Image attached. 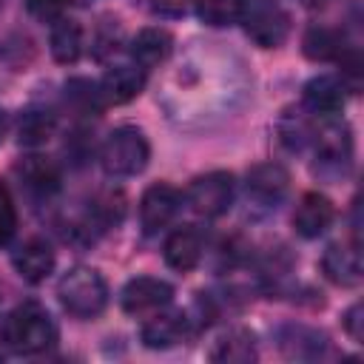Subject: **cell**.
<instances>
[{"label":"cell","instance_id":"cell-1","mask_svg":"<svg viewBox=\"0 0 364 364\" xmlns=\"http://www.w3.org/2000/svg\"><path fill=\"white\" fill-rule=\"evenodd\" d=\"M3 341L20 355H37L54 347L57 324L40 301H23L3 318Z\"/></svg>","mask_w":364,"mask_h":364},{"label":"cell","instance_id":"cell-2","mask_svg":"<svg viewBox=\"0 0 364 364\" xmlns=\"http://www.w3.org/2000/svg\"><path fill=\"white\" fill-rule=\"evenodd\" d=\"M57 299L65 313L77 318H94L105 310L108 301V284L94 267H71L57 282Z\"/></svg>","mask_w":364,"mask_h":364},{"label":"cell","instance_id":"cell-3","mask_svg":"<svg viewBox=\"0 0 364 364\" xmlns=\"http://www.w3.org/2000/svg\"><path fill=\"white\" fill-rule=\"evenodd\" d=\"M148 159H151V145L145 134L134 125L114 128L100 148V162L108 176H136L139 171H145Z\"/></svg>","mask_w":364,"mask_h":364},{"label":"cell","instance_id":"cell-4","mask_svg":"<svg viewBox=\"0 0 364 364\" xmlns=\"http://www.w3.org/2000/svg\"><path fill=\"white\" fill-rule=\"evenodd\" d=\"M313 142H316V173L327 182H336L338 176H344L350 171V162H353V134L347 128V122H324L316 134H313Z\"/></svg>","mask_w":364,"mask_h":364},{"label":"cell","instance_id":"cell-5","mask_svg":"<svg viewBox=\"0 0 364 364\" xmlns=\"http://www.w3.org/2000/svg\"><path fill=\"white\" fill-rule=\"evenodd\" d=\"M239 20L245 23L247 37L262 48H273L284 43L290 31V17L276 0H242Z\"/></svg>","mask_w":364,"mask_h":364},{"label":"cell","instance_id":"cell-6","mask_svg":"<svg viewBox=\"0 0 364 364\" xmlns=\"http://www.w3.org/2000/svg\"><path fill=\"white\" fill-rule=\"evenodd\" d=\"M185 202L193 213H199L205 219L222 216L233 202V173L210 171V173L196 176L185 191Z\"/></svg>","mask_w":364,"mask_h":364},{"label":"cell","instance_id":"cell-7","mask_svg":"<svg viewBox=\"0 0 364 364\" xmlns=\"http://www.w3.org/2000/svg\"><path fill=\"white\" fill-rule=\"evenodd\" d=\"M182 205V193L168 185V182H156L151 185L142 199H139V225H142V233L145 236H154L159 230H165L171 225V219L176 216Z\"/></svg>","mask_w":364,"mask_h":364},{"label":"cell","instance_id":"cell-8","mask_svg":"<svg viewBox=\"0 0 364 364\" xmlns=\"http://www.w3.org/2000/svg\"><path fill=\"white\" fill-rule=\"evenodd\" d=\"M245 191L259 208H276L290 191V173L279 162H259L247 171Z\"/></svg>","mask_w":364,"mask_h":364},{"label":"cell","instance_id":"cell-9","mask_svg":"<svg viewBox=\"0 0 364 364\" xmlns=\"http://www.w3.org/2000/svg\"><path fill=\"white\" fill-rule=\"evenodd\" d=\"M171 299H173V287L165 279H156V276H136L119 293V304L131 316L162 310Z\"/></svg>","mask_w":364,"mask_h":364},{"label":"cell","instance_id":"cell-10","mask_svg":"<svg viewBox=\"0 0 364 364\" xmlns=\"http://www.w3.org/2000/svg\"><path fill=\"white\" fill-rule=\"evenodd\" d=\"M188 330H191V318L185 313L171 310V313H156L154 318H148L139 330V338L151 350H171L188 338Z\"/></svg>","mask_w":364,"mask_h":364},{"label":"cell","instance_id":"cell-11","mask_svg":"<svg viewBox=\"0 0 364 364\" xmlns=\"http://www.w3.org/2000/svg\"><path fill=\"white\" fill-rule=\"evenodd\" d=\"M304 105L313 111V114H324V117H333L344 108L347 102V82L341 77H333V74H318L313 80H307L304 91Z\"/></svg>","mask_w":364,"mask_h":364},{"label":"cell","instance_id":"cell-12","mask_svg":"<svg viewBox=\"0 0 364 364\" xmlns=\"http://www.w3.org/2000/svg\"><path fill=\"white\" fill-rule=\"evenodd\" d=\"M14 173L20 179V185L31 193V196H54L60 191V171L51 159L46 156H23L17 165H14Z\"/></svg>","mask_w":364,"mask_h":364},{"label":"cell","instance_id":"cell-13","mask_svg":"<svg viewBox=\"0 0 364 364\" xmlns=\"http://www.w3.org/2000/svg\"><path fill=\"white\" fill-rule=\"evenodd\" d=\"M333 216H336V210H333V202L327 196H321V193H304L301 202L293 210V228H296L299 236L316 239V236H321L330 228Z\"/></svg>","mask_w":364,"mask_h":364},{"label":"cell","instance_id":"cell-14","mask_svg":"<svg viewBox=\"0 0 364 364\" xmlns=\"http://www.w3.org/2000/svg\"><path fill=\"white\" fill-rule=\"evenodd\" d=\"M11 264L26 282L37 284V282L48 279V273L54 270V250L46 239H28L14 250Z\"/></svg>","mask_w":364,"mask_h":364},{"label":"cell","instance_id":"cell-15","mask_svg":"<svg viewBox=\"0 0 364 364\" xmlns=\"http://www.w3.org/2000/svg\"><path fill=\"white\" fill-rule=\"evenodd\" d=\"M145 88V68H139L136 63L131 65H114L105 71L102 82H100V91H102V100L105 102H114V105H122V102H131L139 91Z\"/></svg>","mask_w":364,"mask_h":364},{"label":"cell","instance_id":"cell-16","mask_svg":"<svg viewBox=\"0 0 364 364\" xmlns=\"http://www.w3.org/2000/svg\"><path fill=\"white\" fill-rule=\"evenodd\" d=\"M199 259H202V233L193 225H182L165 239L168 267H173L179 273H188L199 264Z\"/></svg>","mask_w":364,"mask_h":364},{"label":"cell","instance_id":"cell-17","mask_svg":"<svg viewBox=\"0 0 364 364\" xmlns=\"http://www.w3.org/2000/svg\"><path fill=\"white\" fill-rule=\"evenodd\" d=\"M321 270L333 284L355 287L361 282V253H358V247L330 245L321 256Z\"/></svg>","mask_w":364,"mask_h":364},{"label":"cell","instance_id":"cell-18","mask_svg":"<svg viewBox=\"0 0 364 364\" xmlns=\"http://www.w3.org/2000/svg\"><path fill=\"white\" fill-rule=\"evenodd\" d=\"M208 358L222 361V364H250V361H256V338L250 330L233 327L213 341Z\"/></svg>","mask_w":364,"mask_h":364},{"label":"cell","instance_id":"cell-19","mask_svg":"<svg viewBox=\"0 0 364 364\" xmlns=\"http://www.w3.org/2000/svg\"><path fill=\"white\" fill-rule=\"evenodd\" d=\"M173 40L165 28H142L131 40V57L139 68H156L171 57Z\"/></svg>","mask_w":364,"mask_h":364},{"label":"cell","instance_id":"cell-20","mask_svg":"<svg viewBox=\"0 0 364 364\" xmlns=\"http://www.w3.org/2000/svg\"><path fill=\"white\" fill-rule=\"evenodd\" d=\"M301 48L310 60H318V63H327V60H338L347 46H344V37L341 31L336 28H327V26H313L307 28L304 40H301Z\"/></svg>","mask_w":364,"mask_h":364},{"label":"cell","instance_id":"cell-21","mask_svg":"<svg viewBox=\"0 0 364 364\" xmlns=\"http://www.w3.org/2000/svg\"><path fill=\"white\" fill-rule=\"evenodd\" d=\"M51 54L57 63H77V57L82 54V28L77 20H57L51 26V37H48Z\"/></svg>","mask_w":364,"mask_h":364},{"label":"cell","instance_id":"cell-22","mask_svg":"<svg viewBox=\"0 0 364 364\" xmlns=\"http://www.w3.org/2000/svg\"><path fill=\"white\" fill-rule=\"evenodd\" d=\"M327 347V336L310 327H284L282 330V350L293 358H316Z\"/></svg>","mask_w":364,"mask_h":364},{"label":"cell","instance_id":"cell-23","mask_svg":"<svg viewBox=\"0 0 364 364\" xmlns=\"http://www.w3.org/2000/svg\"><path fill=\"white\" fill-rule=\"evenodd\" d=\"M65 102L77 114H88V117H97L102 111V105H105L102 91H100V82L85 80V77H71L65 82Z\"/></svg>","mask_w":364,"mask_h":364},{"label":"cell","instance_id":"cell-24","mask_svg":"<svg viewBox=\"0 0 364 364\" xmlns=\"http://www.w3.org/2000/svg\"><path fill=\"white\" fill-rule=\"evenodd\" d=\"M196 14L208 26H233L242 17V0H196Z\"/></svg>","mask_w":364,"mask_h":364},{"label":"cell","instance_id":"cell-25","mask_svg":"<svg viewBox=\"0 0 364 364\" xmlns=\"http://www.w3.org/2000/svg\"><path fill=\"white\" fill-rule=\"evenodd\" d=\"M54 117L48 111H26L20 119V142L23 145H40L51 136Z\"/></svg>","mask_w":364,"mask_h":364},{"label":"cell","instance_id":"cell-26","mask_svg":"<svg viewBox=\"0 0 364 364\" xmlns=\"http://www.w3.org/2000/svg\"><path fill=\"white\" fill-rule=\"evenodd\" d=\"M313 128H310V122L296 111V114H284L282 117V122H279V136H282V142L290 148V151H301L307 142H313Z\"/></svg>","mask_w":364,"mask_h":364},{"label":"cell","instance_id":"cell-27","mask_svg":"<svg viewBox=\"0 0 364 364\" xmlns=\"http://www.w3.org/2000/svg\"><path fill=\"white\" fill-rule=\"evenodd\" d=\"M122 210H125L122 196L111 191V193H102V196L91 205V219H94L100 228H111V225H117V222L122 219Z\"/></svg>","mask_w":364,"mask_h":364},{"label":"cell","instance_id":"cell-28","mask_svg":"<svg viewBox=\"0 0 364 364\" xmlns=\"http://www.w3.org/2000/svg\"><path fill=\"white\" fill-rule=\"evenodd\" d=\"M14 230H17V210H14V202H11L9 188L0 182V247L9 245V239L14 236Z\"/></svg>","mask_w":364,"mask_h":364},{"label":"cell","instance_id":"cell-29","mask_svg":"<svg viewBox=\"0 0 364 364\" xmlns=\"http://www.w3.org/2000/svg\"><path fill=\"white\" fill-rule=\"evenodd\" d=\"M26 6L37 20H57L65 0H26Z\"/></svg>","mask_w":364,"mask_h":364},{"label":"cell","instance_id":"cell-30","mask_svg":"<svg viewBox=\"0 0 364 364\" xmlns=\"http://www.w3.org/2000/svg\"><path fill=\"white\" fill-rule=\"evenodd\" d=\"M154 11L156 14H165V17H179L185 11H191V6H196V0H151Z\"/></svg>","mask_w":364,"mask_h":364},{"label":"cell","instance_id":"cell-31","mask_svg":"<svg viewBox=\"0 0 364 364\" xmlns=\"http://www.w3.org/2000/svg\"><path fill=\"white\" fill-rule=\"evenodd\" d=\"M361 304H353L347 313H344V327H347V333L355 338V341H361V336H364V330H361Z\"/></svg>","mask_w":364,"mask_h":364},{"label":"cell","instance_id":"cell-32","mask_svg":"<svg viewBox=\"0 0 364 364\" xmlns=\"http://www.w3.org/2000/svg\"><path fill=\"white\" fill-rule=\"evenodd\" d=\"M3 134H6V114H3V108H0V139H3Z\"/></svg>","mask_w":364,"mask_h":364}]
</instances>
